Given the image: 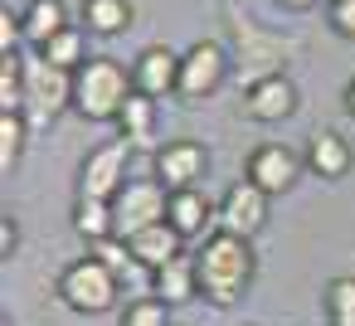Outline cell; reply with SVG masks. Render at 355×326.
Here are the masks:
<instances>
[{
	"mask_svg": "<svg viewBox=\"0 0 355 326\" xmlns=\"http://www.w3.org/2000/svg\"><path fill=\"white\" fill-rule=\"evenodd\" d=\"M15 253H20V224H15V219L6 214V219H0V258L10 263Z\"/></svg>",
	"mask_w": 355,
	"mask_h": 326,
	"instance_id": "83f0119b",
	"label": "cell"
},
{
	"mask_svg": "<svg viewBox=\"0 0 355 326\" xmlns=\"http://www.w3.org/2000/svg\"><path fill=\"white\" fill-rule=\"evenodd\" d=\"M224 78H229V54H224V44L195 40V44L180 54V98H185V103L214 98V93L224 88Z\"/></svg>",
	"mask_w": 355,
	"mask_h": 326,
	"instance_id": "8992f818",
	"label": "cell"
},
{
	"mask_svg": "<svg viewBox=\"0 0 355 326\" xmlns=\"http://www.w3.org/2000/svg\"><path fill=\"white\" fill-rule=\"evenodd\" d=\"M40 54H44L54 69H69V74H78V69L93 59V54H88V44H83V30H78V25H69L64 35H54Z\"/></svg>",
	"mask_w": 355,
	"mask_h": 326,
	"instance_id": "44dd1931",
	"label": "cell"
},
{
	"mask_svg": "<svg viewBox=\"0 0 355 326\" xmlns=\"http://www.w3.org/2000/svg\"><path fill=\"white\" fill-rule=\"evenodd\" d=\"M93 253H98V258H103V263H107L117 277H122V273L137 263V258H132V248H127V239H103V243H93Z\"/></svg>",
	"mask_w": 355,
	"mask_h": 326,
	"instance_id": "484cf974",
	"label": "cell"
},
{
	"mask_svg": "<svg viewBox=\"0 0 355 326\" xmlns=\"http://www.w3.org/2000/svg\"><path fill=\"white\" fill-rule=\"evenodd\" d=\"M117 127H122V137L137 146V141H146L151 132H156V98H146V93H132L127 98V108L117 112Z\"/></svg>",
	"mask_w": 355,
	"mask_h": 326,
	"instance_id": "7402d4cb",
	"label": "cell"
},
{
	"mask_svg": "<svg viewBox=\"0 0 355 326\" xmlns=\"http://www.w3.org/2000/svg\"><path fill=\"white\" fill-rule=\"evenodd\" d=\"M292 112H297V83L287 74H263V78L248 83L243 117H253V122H282Z\"/></svg>",
	"mask_w": 355,
	"mask_h": 326,
	"instance_id": "8fae6325",
	"label": "cell"
},
{
	"mask_svg": "<svg viewBox=\"0 0 355 326\" xmlns=\"http://www.w3.org/2000/svg\"><path fill=\"white\" fill-rule=\"evenodd\" d=\"M302 161H306V171L311 175H321V180H340V175H350V166H355V151H350V141L340 137V132H311V141H306V151H302Z\"/></svg>",
	"mask_w": 355,
	"mask_h": 326,
	"instance_id": "5bb4252c",
	"label": "cell"
},
{
	"mask_svg": "<svg viewBox=\"0 0 355 326\" xmlns=\"http://www.w3.org/2000/svg\"><path fill=\"white\" fill-rule=\"evenodd\" d=\"M117 326H171V307L161 297H137V302L122 307Z\"/></svg>",
	"mask_w": 355,
	"mask_h": 326,
	"instance_id": "d4e9b609",
	"label": "cell"
},
{
	"mask_svg": "<svg viewBox=\"0 0 355 326\" xmlns=\"http://www.w3.org/2000/svg\"><path fill=\"white\" fill-rule=\"evenodd\" d=\"M132 83H137V93H146V98H171V93H180V54L166 49V44L141 49L137 64H132Z\"/></svg>",
	"mask_w": 355,
	"mask_h": 326,
	"instance_id": "7c38bea8",
	"label": "cell"
},
{
	"mask_svg": "<svg viewBox=\"0 0 355 326\" xmlns=\"http://www.w3.org/2000/svg\"><path fill=\"white\" fill-rule=\"evenodd\" d=\"M25 137H30L25 112H0V171H6V175L20 166V156H25Z\"/></svg>",
	"mask_w": 355,
	"mask_h": 326,
	"instance_id": "cb8c5ba5",
	"label": "cell"
},
{
	"mask_svg": "<svg viewBox=\"0 0 355 326\" xmlns=\"http://www.w3.org/2000/svg\"><path fill=\"white\" fill-rule=\"evenodd\" d=\"M345 112H350V117H355V78H350V83H345Z\"/></svg>",
	"mask_w": 355,
	"mask_h": 326,
	"instance_id": "f1b7e54d",
	"label": "cell"
},
{
	"mask_svg": "<svg viewBox=\"0 0 355 326\" xmlns=\"http://www.w3.org/2000/svg\"><path fill=\"white\" fill-rule=\"evenodd\" d=\"M20 20H25V40L35 49H44L54 35L69 30V6H64V0H30V10Z\"/></svg>",
	"mask_w": 355,
	"mask_h": 326,
	"instance_id": "ac0fdd59",
	"label": "cell"
},
{
	"mask_svg": "<svg viewBox=\"0 0 355 326\" xmlns=\"http://www.w3.org/2000/svg\"><path fill=\"white\" fill-rule=\"evenodd\" d=\"M302 171H306V161H302L292 146H282V141H263V146L248 156V166H243V175H248L258 190H268V195H287Z\"/></svg>",
	"mask_w": 355,
	"mask_h": 326,
	"instance_id": "30bf717a",
	"label": "cell"
},
{
	"mask_svg": "<svg viewBox=\"0 0 355 326\" xmlns=\"http://www.w3.org/2000/svg\"><path fill=\"white\" fill-rule=\"evenodd\" d=\"M209 175V151L190 137H175L166 146H156V180L166 190H200V180Z\"/></svg>",
	"mask_w": 355,
	"mask_h": 326,
	"instance_id": "ba28073f",
	"label": "cell"
},
{
	"mask_svg": "<svg viewBox=\"0 0 355 326\" xmlns=\"http://www.w3.org/2000/svg\"><path fill=\"white\" fill-rule=\"evenodd\" d=\"M166 224H171L180 239H209L205 229H209V224H219V205H209V195H205V190H171Z\"/></svg>",
	"mask_w": 355,
	"mask_h": 326,
	"instance_id": "4fadbf2b",
	"label": "cell"
},
{
	"mask_svg": "<svg viewBox=\"0 0 355 326\" xmlns=\"http://www.w3.org/2000/svg\"><path fill=\"white\" fill-rule=\"evenodd\" d=\"M321 316L326 326H355V273L331 277L321 287Z\"/></svg>",
	"mask_w": 355,
	"mask_h": 326,
	"instance_id": "ffe728a7",
	"label": "cell"
},
{
	"mask_svg": "<svg viewBox=\"0 0 355 326\" xmlns=\"http://www.w3.org/2000/svg\"><path fill=\"white\" fill-rule=\"evenodd\" d=\"M73 234H78V239H88V243L117 239L112 200H93V195H78V200H73Z\"/></svg>",
	"mask_w": 355,
	"mask_h": 326,
	"instance_id": "e0dca14e",
	"label": "cell"
},
{
	"mask_svg": "<svg viewBox=\"0 0 355 326\" xmlns=\"http://www.w3.org/2000/svg\"><path fill=\"white\" fill-rule=\"evenodd\" d=\"M137 93L132 74L117 59L93 54L78 74H73V112L83 122H117V112L127 108V98Z\"/></svg>",
	"mask_w": 355,
	"mask_h": 326,
	"instance_id": "7a4b0ae2",
	"label": "cell"
},
{
	"mask_svg": "<svg viewBox=\"0 0 355 326\" xmlns=\"http://www.w3.org/2000/svg\"><path fill=\"white\" fill-rule=\"evenodd\" d=\"M127 161H132V141L117 137V141H103L88 151V161L78 166V195H93V200H112L132 175H127Z\"/></svg>",
	"mask_w": 355,
	"mask_h": 326,
	"instance_id": "52a82bcc",
	"label": "cell"
},
{
	"mask_svg": "<svg viewBox=\"0 0 355 326\" xmlns=\"http://www.w3.org/2000/svg\"><path fill=\"white\" fill-rule=\"evenodd\" d=\"M83 25L88 35H103V40L122 35L132 25V0H83Z\"/></svg>",
	"mask_w": 355,
	"mask_h": 326,
	"instance_id": "d6986e66",
	"label": "cell"
},
{
	"mask_svg": "<svg viewBox=\"0 0 355 326\" xmlns=\"http://www.w3.org/2000/svg\"><path fill=\"white\" fill-rule=\"evenodd\" d=\"M151 297H161L166 307H185L200 297V273H195V253L171 258L166 268L151 273Z\"/></svg>",
	"mask_w": 355,
	"mask_h": 326,
	"instance_id": "9a60e30c",
	"label": "cell"
},
{
	"mask_svg": "<svg viewBox=\"0 0 355 326\" xmlns=\"http://www.w3.org/2000/svg\"><path fill=\"white\" fill-rule=\"evenodd\" d=\"M64 108H73V74L54 69L44 54L25 59V112L35 122H54Z\"/></svg>",
	"mask_w": 355,
	"mask_h": 326,
	"instance_id": "277c9868",
	"label": "cell"
},
{
	"mask_svg": "<svg viewBox=\"0 0 355 326\" xmlns=\"http://www.w3.org/2000/svg\"><path fill=\"white\" fill-rule=\"evenodd\" d=\"M166 205H171V190L151 175V180H127L117 195H112V219H117V239H132L151 224L166 219Z\"/></svg>",
	"mask_w": 355,
	"mask_h": 326,
	"instance_id": "5b68a950",
	"label": "cell"
},
{
	"mask_svg": "<svg viewBox=\"0 0 355 326\" xmlns=\"http://www.w3.org/2000/svg\"><path fill=\"white\" fill-rule=\"evenodd\" d=\"M127 248H132V258H137L146 273H156V268H166L171 258H180V253H185V239L161 219V224H151V229L132 234V239H127Z\"/></svg>",
	"mask_w": 355,
	"mask_h": 326,
	"instance_id": "2e32d148",
	"label": "cell"
},
{
	"mask_svg": "<svg viewBox=\"0 0 355 326\" xmlns=\"http://www.w3.org/2000/svg\"><path fill=\"white\" fill-rule=\"evenodd\" d=\"M117 282H122V277H117L98 253H83V258H73V263L59 273L54 292H59V302H64L69 311H78V316H103V311L117 307Z\"/></svg>",
	"mask_w": 355,
	"mask_h": 326,
	"instance_id": "3957f363",
	"label": "cell"
},
{
	"mask_svg": "<svg viewBox=\"0 0 355 326\" xmlns=\"http://www.w3.org/2000/svg\"><path fill=\"white\" fill-rule=\"evenodd\" d=\"M268 190H258L248 175L243 180H234L224 195H219V229H229V234H239V239H253L263 224H268Z\"/></svg>",
	"mask_w": 355,
	"mask_h": 326,
	"instance_id": "9c48e42d",
	"label": "cell"
},
{
	"mask_svg": "<svg viewBox=\"0 0 355 326\" xmlns=\"http://www.w3.org/2000/svg\"><path fill=\"white\" fill-rule=\"evenodd\" d=\"M331 30L340 40H355V0H331Z\"/></svg>",
	"mask_w": 355,
	"mask_h": 326,
	"instance_id": "4316f807",
	"label": "cell"
},
{
	"mask_svg": "<svg viewBox=\"0 0 355 326\" xmlns=\"http://www.w3.org/2000/svg\"><path fill=\"white\" fill-rule=\"evenodd\" d=\"M0 112H25V54H0Z\"/></svg>",
	"mask_w": 355,
	"mask_h": 326,
	"instance_id": "603a6c76",
	"label": "cell"
},
{
	"mask_svg": "<svg viewBox=\"0 0 355 326\" xmlns=\"http://www.w3.org/2000/svg\"><path fill=\"white\" fill-rule=\"evenodd\" d=\"M282 6H287V10H311L316 0H282Z\"/></svg>",
	"mask_w": 355,
	"mask_h": 326,
	"instance_id": "f546056e",
	"label": "cell"
},
{
	"mask_svg": "<svg viewBox=\"0 0 355 326\" xmlns=\"http://www.w3.org/2000/svg\"><path fill=\"white\" fill-rule=\"evenodd\" d=\"M195 273H200V297L209 307H234L248 297L253 277H258V253L253 239H239L229 229H214L200 248H195Z\"/></svg>",
	"mask_w": 355,
	"mask_h": 326,
	"instance_id": "6da1fadb",
	"label": "cell"
}]
</instances>
